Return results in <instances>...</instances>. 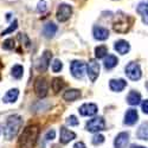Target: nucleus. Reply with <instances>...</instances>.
I'll list each match as a JSON object with an SVG mask.
<instances>
[{"mask_svg":"<svg viewBox=\"0 0 148 148\" xmlns=\"http://www.w3.org/2000/svg\"><path fill=\"white\" fill-rule=\"evenodd\" d=\"M141 109H142V112H143L145 114L148 115V100H146V101L142 102V104H141Z\"/></svg>","mask_w":148,"mask_h":148,"instance_id":"nucleus-36","label":"nucleus"},{"mask_svg":"<svg viewBox=\"0 0 148 148\" xmlns=\"http://www.w3.org/2000/svg\"><path fill=\"white\" fill-rule=\"evenodd\" d=\"M38 134H39L38 126L33 125L26 127L19 136V141H18L19 148H34L36 142L38 140Z\"/></svg>","mask_w":148,"mask_h":148,"instance_id":"nucleus-2","label":"nucleus"},{"mask_svg":"<svg viewBox=\"0 0 148 148\" xmlns=\"http://www.w3.org/2000/svg\"><path fill=\"white\" fill-rule=\"evenodd\" d=\"M18 38H19V40L21 42V45H24L26 49H30V46H31V42H30L29 37H27L25 33H20Z\"/></svg>","mask_w":148,"mask_h":148,"instance_id":"nucleus-28","label":"nucleus"},{"mask_svg":"<svg viewBox=\"0 0 148 148\" xmlns=\"http://www.w3.org/2000/svg\"><path fill=\"white\" fill-rule=\"evenodd\" d=\"M139 120V114H138V110L136 109H128L126 114H125V121H123V123L127 126H133L135 125V123L138 122Z\"/></svg>","mask_w":148,"mask_h":148,"instance_id":"nucleus-14","label":"nucleus"},{"mask_svg":"<svg viewBox=\"0 0 148 148\" xmlns=\"http://www.w3.org/2000/svg\"><path fill=\"white\" fill-rule=\"evenodd\" d=\"M127 87V82L123 78H113L109 81V88L114 92H121Z\"/></svg>","mask_w":148,"mask_h":148,"instance_id":"nucleus-13","label":"nucleus"},{"mask_svg":"<svg viewBox=\"0 0 148 148\" xmlns=\"http://www.w3.org/2000/svg\"><path fill=\"white\" fill-rule=\"evenodd\" d=\"M34 92L36 95L44 98L49 92V84L44 77H37L34 81Z\"/></svg>","mask_w":148,"mask_h":148,"instance_id":"nucleus-8","label":"nucleus"},{"mask_svg":"<svg viewBox=\"0 0 148 148\" xmlns=\"http://www.w3.org/2000/svg\"><path fill=\"white\" fill-rule=\"evenodd\" d=\"M126 75L129 79L132 81H139L142 76V71L140 65L136 63V62H130L129 64H127L126 66Z\"/></svg>","mask_w":148,"mask_h":148,"instance_id":"nucleus-6","label":"nucleus"},{"mask_svg":"<svg viewBox=\"0 0 148 148\" xmlns=\"http://www.w3.org/2000/svg\"><path fill=\"white\" fill-rule=\"evenodd\" d=\"M92 34H94V38L96 40H107L109 38V31L106 27L102 26H95L92 30Z\"/></svg>","mask_w":148,"mask_h":148,"instance_id":"nucleus-16","label":"nucleus"},{"mask_svg":"<svg viewBox=\"0 0 148 148\" xmlns=\"http://www.w3.org/2000/svg\"><path fill=\"white\" fill-rule=\"evenodd\" d=\"M132 24H133V18H130L128 14L119 13V16H116L113 23V29L117 33H126L129 31Z\"/></svg>","mask_w":148,"mask_h":148,"instance_id":"nucleus-3","label":"nucleus"},{"mask_svg":"<svg viewBox=\"0 0 148 148\" xmlns=\"http://www.w3.org/2000/svg\"><path fill=\"white\" fill-rule=\"evenodd\" d=\"M57 25L53 23H47L44 25L43 27V36L45 37V38H52V37H55V34L57 33Z\"/></svg>","mask_w":148,"mask_h":148,"instance_id":"nucleus-18","label":"nucleus"},{"mask_svg":"<svg viewBox=\"0 0 148 148\" xmlns=\"http://www.w3.org/2000/svg\"><path fill=\"white\" fill-rule=\"evenodd\" d=\"M11 75L13 78L16 79H20L24 75V68L20 65V64H16L13 65V68L11 69Z\"/></svg>","mask_w":148,"mask_h":148,"instance_id":"nucleus-26","label":"nucleus"},{"mask_svg":"<svg viewBox=\"0 0 148 148\" xmlns=\"http://www.w3.org/2000/svg\"><path fill=\"white\" fill-rule=\"evenodd\" d=\"M23 126V117L20 115H11L6 119V122L4 125V128H3V134H4V138L6 140H12L14 139L20 128Z\"/></svg>","mask_w":148,"mask_h":148,"instance_id":"nucleus-1","label":"nucleus"},{"mask_svg":"<svg viewBox=\"0 0 148 148\" xmlns=\"http://www.w3.org/2000/svg\"><path fill=\"white\" fill-rule=\"evenodd\" d=\"M136 12L141 16L142 21L146 24V25H148V1L140 3L139 6L136 7Z\"/></svg>","mask_w":148,"mask_h":148,"instance_id":"nucleus-19","label":"nucleus"},{"mask_svg":"<svg viewBox=\"0 0 148 148\" xmlns=\"http://www.w3.org/2000/svg\"><path fill=\"white\" fill-rule=\"evenodd\" d=\"M78 120H77V117L75 116V115H70L68 119H66V125L68 126H70V127H76V126H78Z\"/></svg>","mask_w":148,"mask_h":148,"instance_id":"nucleus-31","label":"nucleus"},{"mask_svg":"<svg viewBox=\"0 0 148 148\" xmlns=\"http://www.w3.org/2000/svg\"><path fill=\"white\" fill-rule=\"evenodd\" d=\"M140 102H141V94L135 90H132L127 96V103L130 106H138L140 104Z\"/></svg>","mask_w":148,"mask_h":148,"instance_id":"nucleus-22","label":"nucleus"},{"mask_svg":"<svg viewBox=\"0 0 148 148\" xmlns=\"http://www.w3.org/2000/svg\"><path fill=\"white\" fill-rule=\"evenodd\" d=\"M97 106L95 103H84L79 107L78 112L82 116H94L97 114Z\"/></svg>","mask_w":148,"mask_h":148,"instance_id":"nucleus-12","label":"nucleus"},{"mask_svg":"<svg viewBox=\"0 0 148 148\" xmlns=\"http://www.w3.org/2000/svg\"><path fill=\"white\" fill-rule=\"evenodd\" d=\"M73 148H87V146L84 145V142L79 141V142H76L75 145H73Z\"/></svg>","mask_w":148,"mask_h":148,"instance_id":"nucleus-37","label":"nucleus"},{"mask_svg":"<svg viewBox=\"0 0 148 148\" xmlns=\"http://www.w3.org/2000/svg\"><path fill=\"white\" fill-rule=\"evenodd\" d=\"M85 129L90 133H98L106 129V121L102 116H97L89 120L85 125Z\"/></svg>","mask_w":148,"mask_h":148,"instance_id":"nucleus-4","label":"nucleus"},{"mask_svg":"<svg viewBox=\"0 0 148 148\" xmlns=\"http://www.w3.org/2000/svg\"><path fill=\"white\" fill-rule=\"evenodd\" d=\"M51 68H52V71L57 73V72H59L62 69H63V63H62V60H59V59H55Z\"/></svg>","mask_w":148,"mask_h":148,"instance_id":"nucleus-30","label":"nucleus"},{"mask_svg":"<svg viewBox=\"0 0 148 148\" xmlns=\"http://www.w3.org/2000/svg\"><path fill=\"white\" fill-rule=\"evenodd\" d=\"M114 49H115V51H116L117 53H120V55H126V53H128L129 50H130V45H129V43H128L127 40L121 39V40H117V42L115 43Z\"/></svg>","mask_w":148,"mask_h":148,"instance_id":"nucleus-17","label":"nucleus"},{"mask_svg":"<svg viewBox=\"0 0 148 148\" xmlns=\"http://www.w3.org/2000/svg\"><path fill=\"white\" fill-rule=\"evenodd\" d=\"M100 70H101V66L98 64V62L96 59H90L87 65V75L91 82H95L97 77L100 76Z\"/></svg>","mask_w":148,"mask_h":148,"instance_id":"nucleus-9","label":"nucleus"},{"mask_svg":"<svg viewBox=\"0 0 148 148\" xmlns=\"http://www.w3.org/2000/svg\"><path fill=\"white\" fill-rule=\"evenodd\" d=\"M146 85H147V87H148V82H146Z\"/></svg>","mask_w":148,"mask_h":148,"instance_id":"nucleus-39","label":"nucleus"},{"mask_svg":"<svg viewBox=\"0 0 148 148\" xmlns=\"http://www.w3.org/2000/svg\"><path fill=\"white\" fill-rule=\"evenodd\" d=\"M130 148H146V147H143V146H139V145H132Z\"/></svg>","mask_w":148,"mask_h":148,"instance_id":"nucleus-38","label":"nucleus"},{"mask_svg":"<svg viewBox=\"0 0 148 148\" xmlns=\"http://www.w3.org/2000/svg\"><path fill=\"white\" fill-rule=\"evenodd\" d=\"M136 136L140 139V140H147L148 141V121L147 122H143L142 125L139 127L138 132H136Z\"/></svg>","mask_w":148,"mask_h":148,"instance_id":"nucleus-24","label":"nucleus"},{"mask_svg":"<svg viewBox=\"0 0 148 148\" xmlns=\"http://www.w3.org/2000/svg\"><path fill=\"white\" fill-rule=\"evenodd\" d=\"M56 138V132L53 129H50V130H47L44 135V140L45 141H52L53 139Z\"/></svg>","mask_w":148,"mask_h":148,"instance_id":"nucleus-33","label":"nucleus"},{"mask_svg":"<svg viewBox=\"0 0 148 148\" xmlns=\"http://www.w3.org/2000/svg\"><path fill=\"white\" fill-rule=\"evenodd\" d=\"M18 97H19V90H18L17 88L10 89V90L5 94L3 101H4V103H14V102L18 100Z\"/></svg>","mask_w":148,"mask_h":148,"instance_id":"nucleus-20","label":"nucleus"},{"mask_svg":"<svg viewBox=\"0 0 148 148\" xmlns=\"http://www.w3.org/2000/svg\"><path fill=\"white\" fill-rule=\"evenodd\" d=\"M37 10H38V12H45V10H46V4H45V1L44 0H40V1L38 3V7H37Z\"/></svg>","mask_w":148,"mask_h":148,"instance_id":"nucleus-35","label":"nucleus"},{"mask_svg":"<svg viewBox=\"0 0 148 148\" xmlns=\"http://www.w3.org/2000/svg\"><path fill=\"white\" fill-rule=\"evenodd\" d=\"M73 139H76L75 133H73L72 130H70V129H68L66 127H60V130H59V141H60V143L66 145L70 141H72Z\"/></svg>","mask_w":148,"mask_h":148,"instance_id":"nucleus-11","label":"nucleus"},{"mask_svg":"<svg viewBox=\"0 0 148 148\" xmlns=\"http://www.w3.org/2000/svg\"><path fill=\"white\" fill-rule=\"evenodd\" d=\"M85 69H87V65H85V63L82 60H72L71 64H70L71 75L77 79H81L84 77Z\"/></svg>","mask_w":148,"mask_h":148,"instance_id":"nucleus-7","label":"nucleus"},{"mask_svg":"<svg viewBox=\"0 0 148 148\" xmlns=\"http://www.w3.org/2000/svg\"><path fill=\"white\" fill-rule=\"evenodd\" d=\"M14 47V40L10 38V39H6L3 44V49H5V50H12V49Z\"/></svg>","mask_w":148,"mask_h":148,"instance_id":"nucleus-34","label":"nucleus"},{"mask_svg":"<svg viewBox=\"0 0 148 148\" xmlns=\"http://www.w3.org/2000/svg\"><path fill=\"white\" fill-rule=\"evenodd\" d=\"M81 97V91L78 89H69L63 94V98L68 102H73Z\"/></svg>","mask_w":148,"mask_h":148,"instance_id":"nucleus-21","label":"nucleus"},{"mask_svg":"<svg viewBox=\"0 0 148 148\" xmlns=\"http://www.w3.org/2000/svg\"><path fill=\"white\" fill-rule=\"evenodd\" d=\"M91 142L95 145V146H97V145H101V143H103L104 142V136L102 134H95L94 136H92V140H91Z\"/></svg>","mask_w":148,"mask_h":148,"instance_id":"nucleus-29","label":"nucleus"},{"mask_svg":"<svg viewBox=\"0 0 148 148\" xmlns=\"http://www.w3.org/2000/svg\"><path fill=\"white\" fill-rule=\"evenodd\" d=\"M71 14H72V7L70 5H68V4H60L58 6L57 13H56L58 21L64 23V21L69 20L70 17H71Z\"/></svg>","mask_w":148,"mask_h":148,"instance_id":"nucleus-10","label":"nucleus"},{"mask_svg":"<svg viewBox=\"0 0 148 148\" xmlns=\"http://www.w3.org/2000/svg\"><path fill=\"white\" fill-rule=\"evenodd\" d=\"M108 55V47L106 45H100L95 49V56L96 58H104Z\"/></svg>","mask_w":148,"mask_h":148,"instance_id":"nucleus-27","label":"nucleus"},{"mask_svg":"<svg viewBox=\"0 0 148 148\" xmlns=\"http://www.w3.org/2000/svg\"><path fill=\"white\" fill-rule=\"evenodd\" d=\"M17 27H18V21H17V20H14L13 23L11 24V26H10V27H7L5 31H3L1 36H6V34H8V33H12L13 31H16V30H17Z\"/></svg>","mask_w":148,"mask_h":148,"instance_id":"nucleus-32","label":"nucleus"},{"mask_svg":"<svg viewBox=\"0 0 148 148\" xmlns=\"http://www.w3.org/2000/svg\"><path fill=\"white\" fill-rule=\"evenodd\" d=\"M64 85H65L64 81L62 79V78H59V77L53 78V79H52V82H51V88H52V90H53V92H55V94L59 92L62 89L64 88Z\"/></svg>","mask_w":148,"mask_h":148,"instance_id":"nucleus-25","label":"nucleus"},{"mask_svg":"<svg viewBox=\"0 0 148 148\" xmlns=\"http://www.w3.org/2000/svg\"><path fill=\"white\" fill-rule=\"evenodd\" d=\"M117 63H119V59H117V57L114 56V55H108V56L104 57L103 65H104V68H106L107 70H110V69L115 68V66L117 65Z\"/></svg>","mask_w":148,"mask_h":148,"instance_id":"nucleus-23","label":"nucleus"},{"mask_svg":"<svg viewBox=\"0 0 148 148\" xmlns=\"http://www.w3.org/2000/svg\"><path fill=\"white\" fill-rule=\"evenodd\" d=\"M129 142V134L127 132H121L117 134V136L114 140V147L115 148H126Z\"/></svg>","mask_w":148,"mask_h":148,"instance_id":"nucleus-15","label":"nucleus"},{"mask_svg":"<svg viewBox=\"0 0 148 148\" xmlns=\"http://www.w3.org/2000/svg\"><path fill=\"white\" fill-rule=\"evenodd\" d=\"M51 58H52V53L51 51H44V53L36 60L34 63V66L37 69V71L39 72H45L49 68V65H50V62H51Z\"/></svg>","mask_w":148,"mask_h":148,"instance_id":"nucleus-5","label":"nucleus"}]
</instances>
